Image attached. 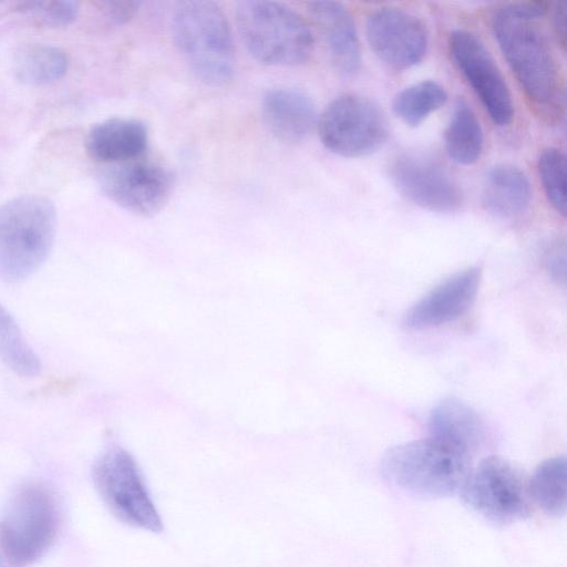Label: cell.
<instances>
[{
  "label": "cell",
  "mask_w": 567,
  "mask_h": 567,
  "mask_svg": "<svg viewBox=\"0 0 567 567\" xmlns=\"http://www.w3.org/2000/svg\"><path fill=\"white\" fill-rule=\"evenodd\" d=\"M548 8L544 1L507 3L493 12L491 25L534 111L553 120L560 115L563 86L555 52L540 24Z\"/></svg>",
  "instance_id": "1"
},
{
  "label": "cell",
  "mask_w": 567,
  "mask_h": 567,
  "mask_svg": "<svg viewBox=\"0 0 567 567\" xmlns=\"http://www.w3.org/2000/svg\"><path fill=\"white\" fill-rule=\"evenodd\" d=\"M471 471L470 454L432 436L392 446L381 460L390 484L423 498L460 493Z\"/></svg>",
  "instance_id": "2"
},
{
  "label": "cell",
  "mask_w": 567,
  "mask_h": 567,
  "mask_svg": "<svg viewBox=\"0 0 567 567\" xmlns=\"http://www.w3.org/2000/svg\"><path fill=\"white\" fill-rule=\"evenodd\" d=\"M173 38L193 73L206 85L224 86L235 71V47L220 7L206 0L178 2L173 14Z\"/></svg>",
  "instance_id": "3"
},
{
  "label": "cell",
  "mask_w": 567,
  "mask_h": 567,
  "mask_svg": "<svg viewBox=\"0 0 567 567\" xmlns=\"http://www.w3.org/2000/svg\"><path fill=\"white\" fill-rule=\"evenodd\" d=\"M54 204L41 195L0 205V279L18 282L35 272L51 252L56 231Z\"/></svg>",
  "instance_id": "4"
},
{
  "label": "cell",
  "mask_w": 567,
  "mask_h": 567,
  "mask_svg": "<svg viewBox=\"0 0 567 567\" xmlns=\"http://www.w3.org/2000/svg\"><path fill=\"white\" fill-rule=\"evenodd\" d=\"M236 21L244 45L261 64L296 66L311 55L313 37L308 24L280 2L240 1L236 7Z\"/></svg>",
  "instance_id": "5"
},
{
  "label": "cell",
  "mask_w": 567,
  "mask_h": 567,
  "mask_svg": "<svg viewBox=\"0 0 567 567\" xmlns=\"http://www.w3.org/2000/svg\"><path fill=\"white\" fill-rule=\"evenodd\" d=\"M59 530V511L50 491L41 484L21 486L0 518V546L14 567L40 559Z\"/></svg>",
  "instance_id": "6"
},
{
  "label": "cell",
  "mask_w": 567,
  "mask_h": 567,
  "mask_svg": "<svg viewBox=\"0 0 567 567\" xmlns=\"http://www.w3.org/2000/svg\"><path fill=\"white\" fill-rule=\"evenodd\" d=\"M92 478L109 511L122 523L161 533L163 522L134 457L122 447L104 451L92 466Z\"/></svg>",
  "instance_id": "7"
},
{
  "label": "cell",
  "mask_w": 567,
  "mask_h": 567,
  "mask_svg": "<svg viewBox=\"0 0 567 567\" xmlns=\"http://www.w3.org/2000/svg\"><path fill=\"white\" fill-rule=\"evenodd\" d=\"M322 145L342 157H362L378 151L389 135L379 106L359 94H342L332 100L317 120Z\"/></svg>",
  "instance_id": "8"
},
{
  "label": "cell",
  "mask_w": 567,
  "mask_h": 567,
  "mask_svg": "<svg viewBox=\"0 0 567 567\" xmlns=\"http://www.w3.org/2000/svg\"><path fill=\"white\" fill-rule=\"evenodd\" d=\"M460 493L468 507L492 523L512 524L530 514L528 480L502 456L484 458L471 471Z\"/></svg>",
  "instance_id": "9"
},
{
  "label": "cell",
  "mask_w": 567,
  "mask_h": 567,
  "mask_svg": "<svg viewBox=\"0 0 567 567\" xmlns=\"http://www.w3.org/2000/svg\"><path fill=\"white\" fill-rule=\"evenodd\" d=\"M447 50L453 64L481 101L492 122L508 125L515 109L509 87L483 41L473 32L457 29L450 33Z\"/></svg>",
  "instance_id": "10"
},
{
  "label": "cell",
  "mask_w": 567,
  "mask_h": 567,
  "mask_svg": "<svg viewBox=\"0 0 567 567\" xmlns=\"http://www.w3.org/2000/svg\"><path fill=\"white\" fill-rule=\"evenodd\" d=\"M104 195L121 208L153 216L168 202L173 189L171 172L158 163L137 158L105 165L99 174Z\"/></svg>",
  "instance_id": "11"
},
{
  "label": "cell",
  "mask_w": 567,
  "mask_h": 567,
  "mask_svg": "<svg viewBox=\"0 0 567 567\" xmlns=\"http://www.w3.org/2000/svg\"><path fill=\"white\" fill-rule=\"evenodd\" d=\"M398 192L410 203L436 213L458 210L463 192L450 173L436 162L414 154H401L388 168Z\"/></svg>",
  "instance_id": "12"
},
{
  "label": "cell",
  "mask_w": 567,
  "mask_h": 567,
  "mask_svg": "<svg viewBox=\"0 0 567 567\" xmlns=\"http://www.w3.org/2000/svg\"><path fill=\"white\" fill-rule=\"evenodd\" d=\"M365 33L374 54L394 70L410 69L422 61L429 34L423 21L400 8H381L367 18Z\"/></svg>",
  "instance_id": "13"
},
{
  "label": "cell",
  "mask_w": 567,
  "mask_h": 567,
  "mask_svg": "<svg viewBox=\"0 0 567 567\" xmlns=\"http://www.w3.org/2000/svg\"><path fill=\"white\" fill-rule=\"evenodd\" d=\"M480 282V267H468L451 275L409 308L403 324L422 330L458 320L474 305Z\"/></svg>",
  "instance_id": "14"
},
{
  "label": "cell",
  "mask_w": 567,
  "mask_h": 567,
  "mask_svg": "<svg viewBox=\"0 0 567 567\" xmlns=\"http://www.w3.org/2000/svg\"><path fill=\"white\" fill-rule=\"evenodd\" d=\"M307 8L323 38L334 70L344 78L354 76L361 66V48L349 10L336 1H311Z\"/></svg>",
  "instance_id": "15"
},
{
  "label": "cell",
  "mask_w": 567,
  "mask_h": 567,
  "mask_svg": "<svg viewBox=\"0 0 567 567\" xmlns=\"http://www.w3.org/2000/svg\"><path fill=\"white\" fill-rule=\"evenodd\" d=\"M261 111L268 131L285 143L303 141L317 125L312 99L298 89L269 90L262 99Z\"/></svg>",
  "instance_id": "16"
},
{
  "label": "cell",
  "mask_w": 567,
  "mask_h": 567,
  "mask_svg": "<svg viewBox=\"0 0 567 567\" xmlns=\"http://www.w3.org/2000/svg\"><path fill=\"white\" fill-rule=\"evenodd\" d=\"M148 130L132 117H111L93 125L85 137L90 157L104 165L141 158L147 150Z\"/></svg>",
  "instance_id": "17"
},
{
  "label": "cell",
  "mask_w": 567,
  "mask_h": 567,
  "mask_svg": "<svg viewBox=\"0 0 567 567\" xmlns=\"http://www.w3.org/2000/svg\"><path fill=\"white\" fill-rule=\"evenodd\" d=\"M429 429L432 437L467 454L476 451L485 439V426L477 412L456 398H445L433 406Z\"/></svg>",
  "instance_id": "18"
},
{
  "label": "cell",
  "mask_w": 567,
  "mask_h": 567,
  "mask_svg": "<svg viewBox=\"0 0 567 567\" xmlns=\"http://www.w3.org/2000/svg\"><path fill=\"white\" fill-rule=\"evenodd\" d=\"M481 199L483 207L494 216L518 217L529 207L530 183L519 167L507 163L497 164L484 177Z\"/></svg>",
  "instance_id": "19"
},
{
  "label": "cell",
  "mask_w": 567,
  "mask_h": 567,
  "mask_svg": "<svg viewBox=\"0 0 567 567\" xmlns=\"http://www.w3.org/2000/svg\"><path fill=\"white\" fill-rule=\"evenodd\" d=\"M11 66L18 81L40 86L62 79L69 68V58L55 45L24 43L17 47L12 53Z\"/></svg>",
  "instance_id": "20"
},
{
  "label": "cell",
  "mask_w": 567,
  "mask_h": 567,
  "mask_svg": "<svg viewBox=\"0 0 567 567\" xmlns=\"http://www.w3.org/2000/svg\"><path fill=\"white\" fill-rule=\"evenodd\" d=\"M449 157L460 165L475 164L483 152L484 136L478 117L464 100L456 101L444 131Z\"/></svg>",
  "instance_id": "21"
},
{
  "label": "cell",
  "mask_w": 567,
  "mask_h": 567,
  "mask_svg": "<svg viewBox=\"0 0 567 567\" xmlns=\"http://www.w3.org/2000/svg\"><path fill=\"white\" fill-rule=\"evenodd\" d=\"M530 498L547 515L559 517L567 508V464L565 456L543 461L528 480Z\"/></svg>",
  "instance_id": "22"
},
{
  "label": "cell",
  "mask_w": 567,
  "mask_h": 567,
  "mask_svg": "<svg viewBox=\"0 0 567 567\" xmlns=\"http://www.w3.org/2000/svg\"><path fill=\"white\" fill-rule=\"evenodd\" d=\"M447 100L443 85L424 80L398 92L392 102L394 114L409 126H419Z\"/></svg>",
  "instance_id": "23"
},
{
  "label": "cell",
  "mask_w": 567,
  "mask_h": 567,
  "mask_svg": "<svg viewBox=\"0 0 567 567\" xmlns=\"http://www.w3.org/2000/svg\"><path fill=\"white\" fill-rule=\"evenodd\" d=\"M0 359L16 374L23 378L37 377L41 362L28 343L20 327L0 305Z\"/></svg>",
  "instance_id": "24"
},
{
  "label": "cell",
  "mask_w": 567,
  "mask_h": 567,
  "mask_svg": "<svg viewBox=\"0 0 567 567\" xmlns=\"http://www.w3.org/2000/svg\"><path fill=\"white\" fill-rule=\"evenodd\" d=\"M538 175L553 208L566 215V157L561 150L548 147L538 158Z\"/></svg>",
  "instance_id": "25"
},
{
  "label": "cell",
  "mask_w": 567,
  "mask_h": 567,
  "mask_svg": "<svg viewBox=\"0 0 567 567\" xmlns=\"http://www.w3.org/2000/svg\"><path fill=\"white\" fill-rule=\"evenodd\" d=\"M16 11L48 28H62L72 24L79 16V3L69 0L22 1Z\"/></svg>",
  "instance_id": "26"
},
{
  "label": "cell",
  "mask_w": 567,
  "mask_h": 567,
  "mask_svg": "<svg viewBox=\"0 0 567 567\" xmlns=\"http://www.w3.org/2000/svg\"><path fill=\"white\" fill-rule=\"evenodd\" d=\"M103 14L115 23L122 24L130 21L138 11L140 1L111 0L97 3Z\"/></svg>",
  "instance_id": "27"
},
{
  "label": "cell",
  "mask_w": 567,
  "mask_h": 567,
  "mask_svg": "<svg viewBox=\"0 0 567 567\" xmlns=\"http://www.w3.org/2000/svg\"><path fill=\"white\" fill-rule=\"evenodd\" d=\"M546 268L550 277L557 282H565L566 246L564 241H555L549 246L545 257Z\"/></svg>",
  "instance_id": "28"
},
{
  "label": "cell",
  "mask_w": 567,
  "mask_h": 567,
  "mask_svg": "<svg viewBox=\"0 0 567 567\" xmlns=\"http://www.w3.org/2000/svg\"><path fill=\"white\" fill-rule=\"evenodd\" d=\"M553 30L558 44L565 50L566 47V27H565V7L563 2L554 6L551 11Z\"/></svg>",
  "instance_id": "29"
},
{
  "label": "cell",
  "mask_w": 567,
  "mask_h": 567,
  "mask_svg": "<svg viewBox=\"0 0 567 567\" xmlns=\"http://www.w3.org/2000/svg\"><path fill=\"white\" fill-rule=\"evenodd\" d=\"M0 567H3V564H2V561H1V559H0Z\"/></svg>",
  "instance_id": "30"
}]
</instances>
